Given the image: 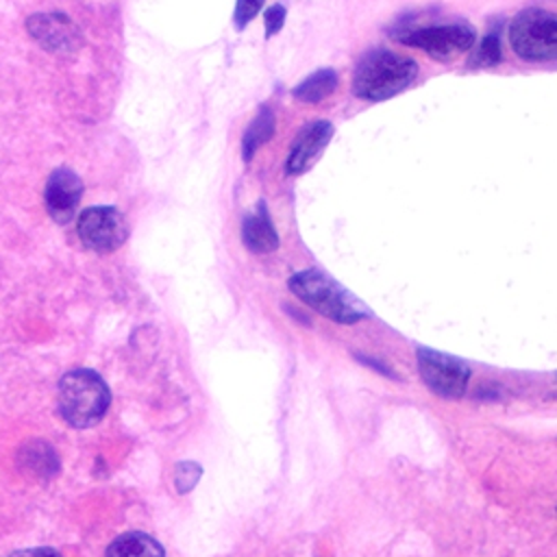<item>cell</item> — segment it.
I'll return each instance as SVG.
<instances>
[{
    "mask_svg": "<svg viewBox=\"0 0 557 557\" xmlns=\"http://www.w3.org/2000/svg\"><path fill=\"white\" fill-rule=\"evenodd\" d=\"M418 76V63L405 54L376 48L368 50L355 65L352 94L368 102L389 100L403 94Z\"/></svg>",
    "mask_w": 557,
    "mask_h": 557,
    "instance_id": "6da1fadb",
    "label": "cell"
},
{
    "mask_svg": "<svg viewBox=\"0 0 557 557\" xmlns=\"http://www.w3.org/2000/svg\"><path fill=\"white\" fill-rule=\"evenodd\" d=\"M289 289L313 311L339 324H355L370 315V309L355 294L320 270H300L292 274Z\"/></svg>",
    "mask_w": 557,
    "mask_h": 557,
    "instance_id": "7a4b0ae2",
    "label": "cell"
},
{
    "mask_svg": "<svg viewBox=\"0 0 557 557\" xmlns=\"http://www.w3.org/2000/svg\"><path fill=\"white\" fill-rule=\"evenodd\" d=\"M109 387L94 370H72L59 383V411L72 426H94L109 409Z\"/></svg>",
    "mask_w": 557,
    "mask_h": 557,
    "instance_id": "3957f363",
    "label": "cell"
},
{
    "mask_svg": "<svg viewBox=\"0 0 557 557\" xmlns=\"http://www.w3.org/2000/svg\"><path fill=\"white\" fill-rule=\"evenodd\" d=\"M509 44L524 61H555L557 13L535 7L520 11L509 26Z\"/></svg>",
    "mask_w": 557,
    "mask_h": 557,
    "instance_id": "277c9868",
    "label": "cell"
},
{
    "mask_svg": "<svg viewBox=\"0 0 557 557\" xmlns=\"http://www.w3.org/2000/svg\"><path fill=\"white\" fill-rule=\"evenodd\" d=\"M474 30L468 24H437L426 28H416L398 37L400 44L424 50L437 61H448L461 52L474 48Z\"/></svg>",
    "mask_w": 557,
    "mask_h": 557,
    "instance_id": "5b68a950",
    "label": "cell"
},
{
    "mask_svg": "<svg viewBox=\"0 0 557 557\" xmlns=\"http://www.w3.org/2000/svg\"><path fill=\"white\" fill-rule=\"evenodd\" d=\"M418 370L426 387L444 398L463 396L470 379V368L461 359L433 348L418 350Z\"/></svg>",
    "mask_w": 557,
    "mask_h": 557,
    "instance_id": "8992f818",
    "label": "cell"
},
{
    "mask_svg": "<svg viewBox=\"0 0 557 557\" xmlns=\"http://www.w3.org/2000/svg\"><path fill=\"white\" fill-rule=\"evenodd\" d=\"M76 233L85 248L111 252L124 244L128 226L115 207H89L78 215Z\"/></svg>",
    "mask_w": 557,
    "mask_h": 557,
    "instance_id": "52a82bcc",
    "label": "cell"
},
{
    "mask_svg": "<svg viewBox=\"0 0 557 557\" xmlns=\"http://www.w3.org/2000/svg\"><path fill=\"white\" fill-rule=\"evenodd\" d=\"M333 137V124L329 120H311L309 124H305L285 159V172L292 176H298L302 172H307L324 152V148L329 146Z\"/></svg>",
    "mask_w": 557,
    "mask_h": 557,
    "instance_id": "ba28073f",
    "label": "cell"
},
{
    "mask_svg": "<svg viewBox=\"0 0 557 557\" xmlns=\"http://www.w3.org/2000/svg\"><path fill=\"white\" fill-rule=\"evenodd\" d=\"M81 196H83V181L78 178L76 172L67 168H57L48 176L44 200L50 218L57 224H67L74 218Z\"/></svg>",
    "mask_w": 557,
    "mask_h": 557,
    "instance_id": "9c48e42d",
    "label": "cell"
},
{
    "mask_svg": "<svg viewBox=\"0 0 557 557\" xmlns=\"http://www.w3.org/2000/svg\"><path fill=\"white\" fill-rule=\"evenodd\" d=\"M26 28L50 52H70L78 46L81 33L72 20L63 13H37L30 15Z\"/></svg>",
    "mask_w": 557,
    "mask_h": 557,
    "instance_id": "30bf717a",
    "label": "cell"
},
{
    "mask_svg": "<svg viewBox=\"0 0 557 557\" xmlns=\"http://www.w3.org/2000/svg\"><path fill=\"white\" fill-rule=\"evenodd\" d=\"M242 242L250 252H259V255H265L278 248V235L263 200L244 218Z\"/></svg>",
    "mask_w": 557,
    "mask_h": 557,
    "instance_id": "8fae6325",
    "label": "cell"
},
{
    "mask_svg": "<svg viewBox=\"0 0 557 557\" xmlns=\"http://www.w3.org/2000/svg\"><path fill=\"white\" fill-rule=\"evenodd\" d=\"M337 87V74L333 67H320L294 87V98L305 104H315L329 98Z\"/></svg>",
    "mask_w": 557,
    "mask_h": 557,
    "instance_id": "7c38bea8",
    "label": "cell"
},
{
    "mask_svg": "<svg viewBox=\"0 0 557 557\" xmlns=\"http://www.w3.org/2000/svg\"><path fill=\"white\" fill-rule=\"evenodd\" d=\"M107 557H163V548L146 533H124L111 542Z\"/></svg>",
    "mask_w": 557,
    "mask_h": 557,
    "instance_id": "4fadbf2b",
    "label": "cell"
},
{
    "mask_svg": "<svg viewBox=\"0 0 557 557\" xmlns=\"http://www.w3.org/2000/svg\"><path fill=\"white\" fill-rule=\"evenodd\" d=\"M274 135V111L268 107H261L257 115L250 120L244 137H242V157L244 161H250L255 152L268 144Z\"/></svg>",
    "mask_w": 557,
    "mask_h": 557,
    "instance_id": "5bb4252c",
    "label": "cell"
},
{
    "mask_svg": "<svg viewBox=\"0 0 557 557\" xmlns=\"http://www.w3.org/2000/svg\"><path fill=\"white\" fill-rule=\"evenodd\" d=\"M500 61V39L498 35L490 33L481 39L470 57V67H494Z\"/></svg>",
    "mask_w": 557,
    "mask_h": 557,
    "instance_id": "9a60e30c",
    "label": "cell"
},
{
    "mask_svg": "<svg viewBox=\"0 0 557 557\" xmlns=\"http://www.w3.org/2000/svg\"><path fill=\"white\" fill-rule=\"evenodd\" d=\"M265 0H237L233 11V24L237 30H242L263 7Z\"/></svg>",
    "mask_w": 557,
    "mask_h": 557,
    "instance_id": "2e32d148",
    "label": "cell"
},
{
    "mask_svg": "<svg viewBox=\"0 0 557 557\" xmlns=\"http://www.w3.org/2000/svg\"><path fill=\"white\" fill-rule=\"evenodd\" d=\"M285 24V7L283 4H270L263 13V26H265V37L276 35Z\"/></svg>",
    "mask_w": 557,
    "mask_h": 557,
    "instance_id": "e0dca14e",
    "label": "cell"
},
{
    "mask_svg": "<svg viewBox=\"0 0 557 557\" xmlns=\"http://www.w3.org/2000/svg\"><path fill=\"white\" fill-rule=\"evenodd\" d=\"M11 557H61V555L52 548H26V550L13 553Z\"/></svg>",
    "mask_w": 557,
    "mask_h": 557,
    "instance_id": "ac0fdd59",
    "label": "cell"
}]
</instances>
